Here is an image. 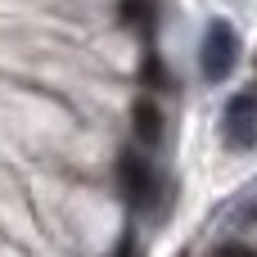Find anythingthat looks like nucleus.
Returning <instances> with one entry per match:
<instances>
[{
  "instance_id": "nucleus-6",
  "label": "nucleus",
  "mask_w": 257,
  "mask_h": 257,
  "mask_svg": "<svg viewBox=\"0 0 257 257\" xmlns=\"http://www.w3.org/2000/svg\"><path fill=\"white\" fill-rule=\"evenodd\" d=\"M140 81H145L149 90H167V86H172V72H167V63H163V54H158V50H145Z\"/></svg>"
},
{
  "instance_id": "nucleus-8",
  "label": "nucleus",
  "mask_w": 257,
  "mask_h": 257,
  "mask_svg": "<svg viewBox=\"0 0 257 257\" xmlns=\"http://www.w3.org/2000/svg\"><path fill=\"white\" fill-rule=\"evenodd\" d=\"M117 257H136V239H131V235H122V244H117Z\"/></svg>"
},
{
  "instance_id": "nucleus-2",
  "label": "nucleus",
  "mask_w": 257,
  "mask_h": 257,
  "mask_svg": "<svg viewBox=\"0 0 257 257\" xmlns=\"http://www.w3.org/2000/svg\"><path fill=\"white\" fill-rule=\"evenodd\" d=\"M117 185H122V199H126L131 208H149V203H154V190H158L154 163H149L140 149H122V154H117Z\"/></svg>"
},
{
  "instance_id": "nucleus-5",
  "label": "nucleus",
  "mask_w": 257,
  "mask_h": 257,
  "mask_svg": "<svg viewBox=\"0 0 257 257\" xmlns=\"http://www.w3.org/2000/svg\"><path fill=\"white\" fill-rule=\"evenodd\" d=\"M117 18H122V27H131V32H140L145 41H154L158 5H154V0H122V5H117Z\"/></svg>"
},
{
  "instance_id": "nucleus-3",
  "label": "nucleus",
  "mask_w": 257,
  "mask_h": 257,
  "mask_svg": "<svg viewBox=\"0 0 257 257\" xmlns=\"http://www.w3.org/2000/svg\"><path fill=\"white\" fill-rule=\"evenodd\" d=\"M226 145H235V149L257 145V95H248V90L226 104Z\"/></svg>"
},
{
  "instance_id": "nucleus-1",
  "label": "nucleus",
  "mask_w": 257,
  "mask_h": 257,
  "mask_svg": "<svg viewBox=\"0 0 257 257\" xmlns=\"http://www.w3.org/2000/svg\"><path fill=\"white\" fill-rule=\"evenodd\" d=\"M199 63H203V77H208V81H226V77L235 72V63H239V36H235L230 23H221V18L208 23Z\"/></svg>"
},
{
  "instance_id": "nucleus-4",
  "label": "nucleus",
  "mask_w": 257,
  "mask_h": 257,
  "mask_svg": "<svg viewBox=\"0 0 257 257\" xmlns=\"http://www.w3.org/2000/svg\"><path fill=\"white\" fill-rule=\"evenodd\" d=\"M131 126H136V140H140L145 149H154V145L163 140V108H158L154 99H136V108H131Z\"/></svg>"
},
{
  "instance_id": "nucleus-7",
  "label": "nucleus",
  "mask_w": 257,
  "mask_h": 257,
  "mask_svg": "<svg viewBox=\"0 0 257 257\" xmlns=\"http://www.w3.org/2000/svg\"><path fill=\"white\" fill-rule=\"evenodd\" d=\"M212 257H257V248H248V244H221Z\"/></svg>"
}]
</instances>
